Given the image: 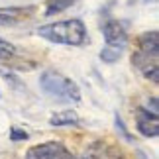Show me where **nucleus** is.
<instances>
[{"label":"nucleus","mask_w":159,"mask_h":159,"mask_svg":"<svg viewBox=\"0 0 159 159\" xmlns=\"http://www.w3.org/2000/svg\"><path fill=\"white\" fill-rule=\"evenodd\" d=\"M38 35L47 41L63 43V45H84L89 41L87 28H84L83 20H79V18L45 24V26L38 28Z\"/></svg>","instance_id":"obj_1"},{"label":"nucleus","mask_w":159,"mask_h":159,"mask_svg":"<svg viewBox=\"0 0 159 159\" xmlns=\"http://www.w3.org/2000/svg\"><path fill=\"white\" fill-rule=\"evenodd\" d=\"M159 51V38L157 32H148L143 34L138 41V51L134 53L132 63L142 71L145 79H149L151 83H157V53Z\"/></svg>","instance_id":"obj_2"},{"label":"nucleus","mask_w":159,"mask_h":159,"mask_svg":"<svg viewBox=\"0 0 159 159\" xmlns=\"http://www.w3.org/2000/svg\"><path fill=\"white\" fill-rule=\"evenodd\" d=\"M39 87L45 94L53 96L57 100H67V102H81V90L77 83L67 79L57 71H43L39 77Z\"/></svg>","instance_id":"obj_3"},{"label":"nucleus","mask_w":159,"mask_h":159,"mask_svg":"<svg viewBox=\"0 0 159 159\" xmlns=\"http://www.w3.org/2000/svg\"><path fill=\"white\" fill-rule=\"evenodd\" d=\"M26 159H75L71 151H67V148L59 142H49V143H41L34 145L26 151Z\"/></svg>","instance_id":"obj_4"},{"label":"nucleus","mask_w":159,"mask_h":159,"mask_svg":"<svg viewBox=\"0 0 159 159\" xmlns=\"http://www.w3.org/2000/svg\"><path fill=\"white\" fill-rule=\"evenodd\" d=\"M102 34H104V41H106L108 47H120V49H124L126 43H128L126 30L116 20H108L104 26H102Z\"/></svg>","instance_id":"obj_5"},{"label":"nucleus","mask_w":159,"mask_h":159,"mask_svg":"<svg viewBox=\"0 0 159 159\" xmlns=\"http://www.w3.org/2000/svg\"><path fill=\"white\" fill-rule=\"evenodd\" d=\"M138 130L142 136L145 138H157L159 136V118L157 114L149 112L145 108H139L138 110Z\"/></svg>","instance_id":"obj_6"},{"label":"nucleus","mask_w":159,"mask_h":159,"mask_svg":"<svg viewBox=\"0 0 159 159\" xmlns=\"http://www.w3.org/2000/svg\"><path fill=\"white\" fill-rule=\"evenodd\" d=\"M49 124L51 126H71V124L75 126V124H79V116L73 110H65V112L53 114L49 118Z\"/></svg>","instance_id":"obj_7"},{"label":"nucleus","mask_w":159,"mask_h":159,"mask_svg":"<svg viewBox=\"0 0 159 159\" xmlns=\"http://www.w3.org/2000/svg\"><path fill=\"white\" fill-rule=\"evenodd\" d=\"M83 159H112V155H110V151L104 143H93L84 151Z\"/></svg>","instance_id":"obj_8"},{"label":"nucleus","mask_w":159,"mask_h":159,"mask_svg":"<svg viewBox=\"0 0 159 159\" xmlns=\"http://www.w3.org/2000/svg\"><path fill=\"white\" fill-rule=\"evenodd\" d=\"M75 4V0H47V10H45V16H53V14H59V12L67 10L69 6Z\"/></svg>","instance_id":"obj_9"},{"label":"nucleus","mask_w":159,"mask_h":159,"mask_svg":"<svg viewBox=\"0 0 159 159\" xmlns=\"http://www.w3.org/2000/svg\"><path fill=\"white\" fill-rule=\"evenodd\" d=\"M122 51L124 49H120V47H104V49L100 51V59L104 61V63H116L120 57H122Z\"/></svg>","instance_id":"obj_10"},{"label":"nucleus","mask_w":159,"mask_h":159,"mask_svg":"<svg viewBox=\"0 0 159 159\" xmlns=\"http://www.w3.org/2000/svg\"><path fill=\"white\" fill-rule=\"evenodd\" d=\"M16 55V47L6 39H0V61H8Z\"/></svg>","instance_id":"obj_11"},{"label":"nucleus","mask_w":159,"mask_h":159,"mask_svg":"<svg viewBox=\"0 0 159 159\" xmlns=\"http://www.w3.org/2000/svg\"><path fill=\"white\" fill-rule=\"evenodd\" d=\"M10 139L12 142H24V139H28V132L20 130V128H12L10 130Z\"/></svg>","instance_id":"obj_12"},{"label":"nucleus","mask_w":159,"mask_h":159,"mask_svg":"<svg viewBox=\"0 0 159 159\" xmlns=\"http://www.w3.org/2000/svg\"><path fill=\"white\" fill-rule=\"evenodd\" d=\"M143 2H151V0H143Z\"/></svg>","instance_id":"obj_13"}]
</instances>
